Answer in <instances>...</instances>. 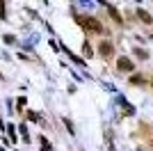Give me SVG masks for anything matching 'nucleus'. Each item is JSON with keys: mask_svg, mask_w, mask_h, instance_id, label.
Wrapping results in <instances>:
<instances>
[{"mask_svg": "<svg viewBox=\"0 0 153 151\" xmlns=\"http://www.w3.org/2000/svg\"><path fill=\"white\" fill-rule=\"evenodd\" d=\"M117 67H119V71H133V69H135L133 62H130V60H126V57H121V60L117 62Z\"/></svg>", "mask_w": 153, "mask_h": 151, "instance_id": "obj_2", "label": "nucleus"}, {"mask_svg": "<svg viewBox=\"0 0 153 151\" xmlns=\"http://www.w3.org/2000/svg\"><path fill=\"white\" fill-rule=\"evenodd\" d=\"M101 55L103 57H110V55H112V44L103 41V44H101Z\"/></svg>", "mask_w": 153, "mask_h": 151, "instance_id": "obj_3", "label": "nucleus"}, {"mask_svg": "<svg viewBox=\"0 0 153 151\" xmlns=\"http://www.w3.org/2000/svg\"><path fill=\"white\" fill-rule=\"evenodd\" d=\"M135 53H137V57H142V60H146V57H149V53H146V50H142V48H137Z\"/></svg>", "mask_w": 153, "mask_h": 151, "instance_id": "obj_5", "label": "nucleus"}, {"mask_svg": "<svg viewBox=\"0 0 153 151\" xmlns=\"http://www.w3.org/2000/svg\"><path fill=\"white\" fill-rule=\"evenodd\" d=\"M82 25H85V28H89V30H94V32H98V34L103 32V25L98 23L96 19H82Z\"/></svg>", "mask_w": 153, "mask_h": 151, "instance_id": "obj_1", "label": "nucleus"}, {"mask_svg": "<svg viewBox=\"0 0 153 151\" xmlns=\"http://www.w3.org/2000/svg\"><path fill=\"white\" fill-rule=\"evenodd\" d=\"M137 16H140V19H142V21H144V23H151V21H153V19H151V16H149V14H146V12H144V9H137Z\"/></svg>", "mask_w": 153, "mask_h": 151, "instance_id": "obj_4", "label": "nucleus"}]
</instances>
